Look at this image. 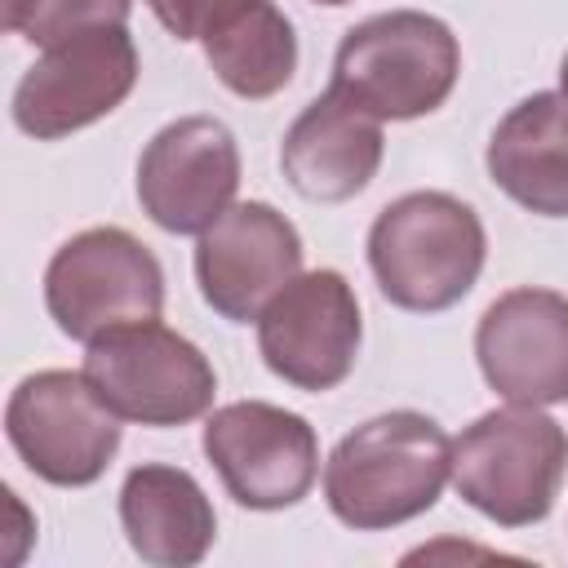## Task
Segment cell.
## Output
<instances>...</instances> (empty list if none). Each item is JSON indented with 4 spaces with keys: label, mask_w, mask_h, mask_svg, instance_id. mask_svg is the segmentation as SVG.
Masks as SVG:
<instances>
[{
    "label": "cell",
    "mask_w": 568,
    "mask_h": 568,
    "mask_svg": "<svg viewBox=\"0 0 568 568\" xmlns=\"http://www.w3.org/2000/svg\"><path fill=\"white\" fill-rule=\"evenodd\" d=\"M475 359L506 404H568V297L510 288L475 324Z\"/></svg>",
    "instance_id": "obj_13"
},
{
    "label": "cell",
    "mask_w": 568,
    "mask_h": 568,
    "mask_svg": "<svg viewBox=\"0 0 568 568\" xmlns=\"http://www.w3.org/2000/svg\"><path fill=\"white\" fill-rule=\"evenodd\" d=\"M44 306L53 324L84 346L111 328L160 320L164 311L160 257L124 226H89L49 257Z\"/></svg>",
    "instance_id": "obj_6"
},
{
    "label": "cell",
    "mask_w": 568,
    "mask_h": 568,
    "mask_svg": "<svg viewBox=\"0 0 568 568\" xmlns=\"http://www.w3.org/2000/svg\"><path fill=\"white\" fill-rule=\"evenodd\" d=\"M89 386L120 422L186 426L213 408L217 373L209 355L160 320L124 324L84 346Z\"/></svg>",
    "instance_id": "obj_5"
},
{
    "label": "cell",
    "mask_w": 568,
    "mask_h": 568,
    "mask_svg": "<svg viewBox=\"0 0 568 568\" xmlns=\"http://www.w3.org/2000/svg\"><path fill=\"white\" fill-rule=\"evenodd\" d=\"M462 75L453 27L422 9H390L355 22L333 58V93L377 120H417L448 102Z\"/></svg>",
    "instance_id": "obj_3"
},
{
    "label": "cell",
    "mask_w": 568,
    "mask_h": 568,
    "mask_svg": "<svg viewBox=\"0 0 568 568\" xmlns=\"http://www.w3.org/2000/svg\"><path fill=\"white\" fill-rule=\"evenodd\" d=\"M568 475V430L532 408L506 404L453 439V488L501 528L541 524Z\"/></svg>",
    "instance_id": "obj_4"
},
{
    "label": "cell",
    "mask_w": 568,
    "mask_h": 568,
    "mask_svg": "<svg viewBox=\"0 0 568 568\" xmlns=\"http://www.w3.org/2000/svg\"><path fill=\"white\" fill-rule=\"evenodd\" d=\"M257 0H146L155 22L173 40H209L213 31H222L226 22H235Z\"/></svg>",
    "instance_id": "obj_19"
},
{
    "label": "cell",
    "mask_w": 568,
    "mask_h": 568,
    "mask_svg": "<svg viewBox=\"0 0 568 568\" xmlns=\"http://www.w3.org/2000/svg\"><path fill=\"white\" fill-rule=\"evenodd\" d=\"M240 191V146L217 115L164 124L138 155V204L169 235L209 231Z\"/></svg>",
    "instance_id": "obj_11"
},
{
    "label": "cell",
    "mask_w": 568,
    "mask_h": 568,
    "mask_svg": "<svg viewBox=\"0 0 568 568\" xmlns=\"http://www.w3.org/2000/svg\"><path fill=\"white\" fill-rule=\"evenodd\" d=\"M293 275H302V235L266 200L231 204L195 240L200 297L231 324L257 320Z\"/></svg>",
    "instance_id": "obj_12"
},
{
    "label": "cell",
    "mask_w": 568,
    "mask_h": 568,
    "mask_svg": "<svg viewBox=\"0 0 568 568\" xmlns=\"http://www.w3.org/2000/svg\"><path fill=\"white\" fill-rule=\"evenodd\" d=\"M138 84V44L129 27H93L49 44L13 89V124L27 138L58 142L111 115Z\"/></svg>",
    "instance_id": "obj_9"
},
{
    "label": "cell",
    "mask_w": 568,
    "mask_h": 568,
    "mask_svg": "<svg viewBox=\"0 0 568 568\" xmlns=\"http://www.w3.org/2000/svg\"><path fill=\"white\" fill-rule=\"evenodd\" d=\"M315 4H351V0H315Z\"/></svg>",
    "instance_id": "obj_22"
},
{
    "label": "cell",
    "mask_w": 568,
    "mask_h": 568,
    "mask_svg": "<svg viewBox=\"0 0 568 568\" xmlns=\"http://www.w3.org/2000/svg\"><path fill=\"white\" fill-rule=\"evenodd\" d=\"M4 435L36 479L84 488L111 466L120 448V417L84 373L40 368L13 386L4 404Z\"/></svg>",
    "instance_id": "obj_7"
},
{
    "label": "cell",
    "mask_w": 568,
    "mask_h": 568,
    "mask_svg": "<svg viewBox=\"0 0 568 568\" xmlns=\"http://www.w3.org/2000/svg\"><path fill=\"white\" fill-rule=\"evenodd\" d=\"M453 479V439L417 408L359 422L324 462V501L355 532H382L426 515Z\"/></svg>",
    "instance_id": "obj_1"
},
{
    "label": "cell",
    "mask_w": 568,
    "mask_h": 568,
    "mask_svg": "<svg viewBox=\"0 0 568 568\" xmlns=\"http://www.w3.org/2000/svg\"><path fill=\"white\" fill-rule=\"evenodd\" d=\"M382 151V120L328 89L288 124L280 142V169L302 200L342 204L377 178Z\"/></svg>",
    "instance_id": "obj_14"
},
{
    "label": "cell",
    "mask_w": 568,
    "mask_h": 568,
    "mask_svg": "<svg viewBox=\"0 0 568 568\" xmlns=\"http://www.w3.org/2000/svg\"><path fill=\"white\" fill-rule=\"evenodd\" d=\"M31 9H36V0H4V27L22 36V27H27Z\"/></svg>",
    "instance_id": "obj_20"
},
{
    "label": "cell",
    "mask_w": 568,
    "mask_h": 568,
    "mask_svg": "<svg viewBox=\"0 0 568 568\" xmlns=\"http://www.w3.org/2000/svg\"><path fill=\"white\" fill-rule=\"evenodd\" d=\"M559 93L568 98V53H564V62H559Z\"/></svg>",
    "instance_id": "obj_21"
},
{
    "label": "cell",
    "mask_w": 568,
    "mask_h": 568,
    "mask_svg": "<svg viewBox=\"0 0 568 568\" xmlns=\"http://www.w3.org/2000/svg\"><path fill=\"white\" fill-rule=\"evenodd\" d=\"M200 44L222 89L248 102L280 93L297 71V31L275 0H257Z\"/></svg>",
    "instance_id": "obj_17"
},
{
    "label": "cell",
    "mask_w": 568,
    "mask_h": 568,
    "mask_svg": "<svg viewBox=\"0 0 568 568\" xmlns=\"http://www.w3.org/2000/svg\"><path fill=\"white\" fill-rule=\"evenodd\" d=\"M488 257L479 213L448 191H408L390 200L368 226V266L377 288L399 311L457 306Z\"/></svg>",
    "instance_id": "obj_2"
},
{
    "label": "cell",
    "mask_w": 568,
    "mask_h": 568,
    "mask_svg": "<svg viewBox=\"0 0 568 568\" xmlns=\"http://www.w3.org/2000/svg\"><path fill=\"white\" fill-rule=\"evenodd\" d=\"M488 178L537 217H568V98L532 93L515 102L484 151Z\"/></svg>",
    "instance_id": "obj_16"
},
{
    "label": "cell",
    "mask_w": 568,
    "mask_h": 568,
    "mask_svg": "<svg viewBox=\"0 0 568 568\" xmlns=\"http://www.w3.org/2000/svg\"><path fill=\"white\" fill-rule=\"evenodd\" d=\"M129 13H133V0H36L22 36L49 49L93 27H124Z\"/></svg>",
    "instance_id": "obj_18"
},
{
    "label": "cell",
    "mask_w": 568,
    "mask_h": 568,
    "mask_svg": "<svg viewBox=\"0 0 568 568\" xmlns=\"http://www.w3.org/2000/svg\"><path fill=\"white\" fill-rule=\"evenodd\" d=\"M204 457L244 510H288L320 475V439L302 413L266 399H235L209 413Z\"/></svg>",
    "instance_id": "obj_8"
},
{
    "label": "cell",
    "mask_w": 568,
    "mask_h": 568,
    "mask_svg": "<svg viewBox=\"0 0 568 568\" xmlns=\"http://www.w3.org/2000/svg\"><path fill=\"white\" fill-rule=\"evenodd\" d=\"M120 528L142 564L191 568L213 550L217 515L195 475L182 466L142 462L120 484Z\"/></svg>",
    "instance_id": "obj_15"
},
{
    "label": "cell",
    "mask_w": 568,
    "mask_h": 568,
    "mask_svg": "<svg viewBox=\"0 0 568 568\" xmlns=\"http://www.w3.org/2000/svg\"><path fill=\"white\" fill-rule=\"evenodd\" d=\"M359 297L342 271L293 275L257 315V351L266 368L297 390H333L359 359Z\"/></svg>",
    "instance_id": "obj_10"
}]
</instances>
